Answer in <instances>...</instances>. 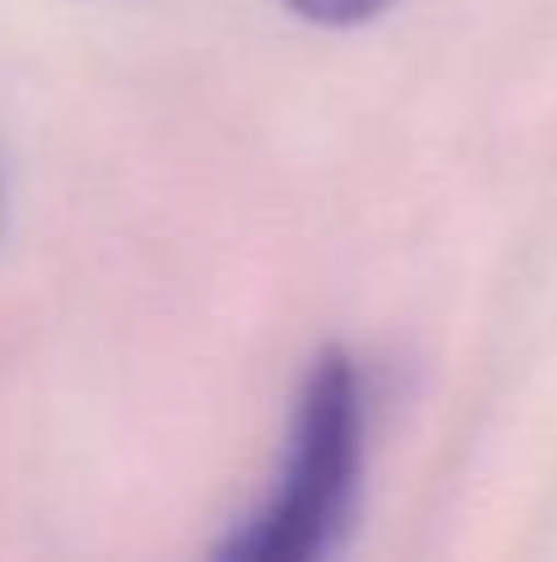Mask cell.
Returning a JSON list of instances; mask_svg holds the SVG:
<instances>
[{
    "label": "cell",
    "mask_w": 557,
    "mask_h": 562,
    "mask_svg": "<svg viewBox=\"0 0 557 562\" xmlns=\"http://www.w3.org/2000/svg\"><path fill=\"white\" fill-rule=\"evenodd\" d=\"M292 15L311 20V25H331V30H351V25H365L375 20L390 0H282Z\"/></svg>",
    "instance_id": "cell-2"
},
{
    "label": "cell",
    "mask_w": 557,
    "mask_h": 562,
    "mask_svg": "<svg viewBox=\"0 0 557 562\" xmlns=\"http://www.w3.org/2000/svg\"><path fill=\"white\" fill-rule=\"evenodd\" d=\"M365 464V385L341 346L311 360L296 395L286 459L276 484L232 533L217 558L232 562H311L341 548Z\"/></svg>",
    "instance_id": "cell-1"
}]
</instances>
